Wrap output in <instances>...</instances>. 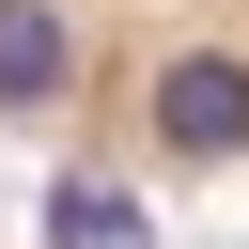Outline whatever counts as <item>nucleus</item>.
I'll return each instance as SVG.
<instances>
[{
	"label": "nucleus",
	"instance_id": "1",
	"mask_svg": "<svg viewBox=\"0 0 249 249\" xmlns=\"http://www.w3.org/2000/svg\"><path fill=\"white\" fill-rule=\"evenodd\" d=\"M0 140L78 171H249V0H0Z\"/></svg>",
	"mask_w": 249,
	"mask_h": 249
}]
</instances>
